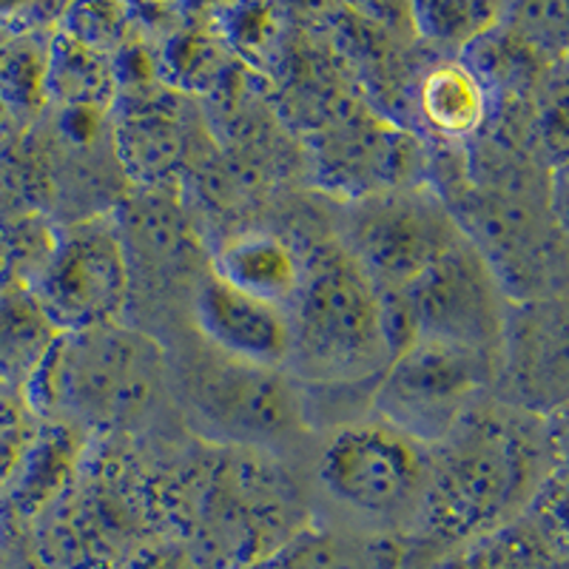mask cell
I'll use <instances>...</instances> for the list:
<instances>
[{"label": "cell", "mask_w": 569, "mask_h": 569, "mask_svg": "<svg viewBox=\"0 0 569 569\" xmlns=\"http://www.w3.org/2000/svg\"><path fill=\"white\" fill-rule=\"evenodd\" d=\"M305 266L293 248L271 233L233 237L213 257V277L253 299L284 308L293 302Z\"/></svg>", "instance_id": "obj_10"}, {"label": "cell", "mask_w": 569, "mask_h": 569, "mask_svg": "<svg viewBox=\"0 0 569 569\" xmlns=\"http://www.w3.org/2000/svg\"><path fill=\"white\" fill-rule=\"evenodd\" d=\"M288 319L291 362L328 388L382 376L396 356L382 291L350 251L325 248L305 266Z\"/></svg>", "instance_id": "obj_1"}, {"label": "cell", "mask_w": 569, "mask_h": 569, "mask_svg": "<svg viewBox=\"0 0 569 569\" xmlns=\"http://www.w3.org/2000/svg\"><path fill=\"white\" fill-rule=\"evenodd\" d=\"M49 58L32 46H7L0 49V100L12 111H32L46 91Z\"/></svg>", "instance_id": "obj_14"}, {"label": "cell", "mask_w": 569, "mask_h": 569, "mask_svg": "<svg viewBox=\"0 0 569 569\" xmlns=\"http://www.w3.org/2000/svg\"><path fill=\"white\" fill-rule=\"evenodd\" d=\"M439 453L427 456L421 516L445 536H472L492 527L527 492L530 450L507 425L472 410Z\"/></svg>", "instance_id": "obj_2"}, {"label": "cell", "mask_w": 569, "mask_h": 569, "mask_svg": "<svg viewBox=\"0 0 569 569\" xmlns=\"http://www.w3.org/2000/svg\"><path fill=\"white\" fill-rule=\"evenodd\" d=\"M459 242V231L430 200L379 206L356 231V259L382 293L405 291Z\"/></svg>", "instance_id": "obj_8"}, {"label": "cell", "mask_w": 569, "mask_h": 569, "mask_svg": "<svg viewBox=\"0 0 569 569\" xmlns=\"http://www.w3.org/2000/svg\"><path fill=\"white\" fill-rule=\"evenodd\" d=\"M421 114L439 134L465 137L479 129L487 114V91L479 74L459 63H445L419 89Z\"/></svg>", "instance_id": "obj_13"}, {"label": "cell", "mask_w": 569, "mask_h": 569, "mask_svg": "<svg viewBox=\"0 0 569 569\" xmlns=\"http://www.w3.org/2000/svg\"><path fill=\"white\" fill-rule=\"evenodd\" d=\"M60 337L29 284L0 288V385L27 393Z\"/></svg>", "instance_id": "obj_11"}, {"label": "cell", "mask_w": 569, "mask_h": 569, "mask_svg": "<svg viewBox=\"0 0 569 569\" xmlns=\"http://www.w3.org/2000/svg\"><path fill=\"white\" fill-rule=\"evenodd\" d=\"M7 120H9V109L3 106V100H0V134H3V129H7Z\"/></svg>", "instance_id": "obj_17"}, {"label": "cell", "mask_w": 569, "mask_h": 569, "mask_svg": "<svg viewBox=\"0 0 569 569\" xmlns=\"http://www.w3.org/2000/svg\"><path fill=\"white\" fill-rule=\"evenodd\" d=\"M191 408L208 430L246 445H277L302 427L305 408L297 385L277 368L226 359L200 368L188 385Z\"/></svg>", "instance_id": "obj_7"}, {"label": "cell", "mask_w": 569, "mask_h": 569, "mask_svg": "<svg viewBox=\"0 0 569 569\" xmlns=\"http://www.w3.org/2000/svg\"><path fill=\"white\" fill-rule=\"evenodd\" d=\"M129 288V268L120 240L109 228H74L46 253L29 284L46 317L60 333L109 325Z\"/></svg>", "instance_id": "obj_6"}, {"label": "cell", "mask_w": 569, "mask_h": 569, "mask_svg": "<svg viewBox=\"0 0 569 569\" xmlns=\"http://www.w3.org/2000/svg\"><path fill=\"white\" fill-rule=\"evenodd\" d=\"M160 373L149 339L114 325L63 333L27 399L34 410H66L86 421H120L146 405Z\"/></svg>", "instance_id": "obj_3"}, {"label": "cell", "mask_w": 569, "mask_h": 569, "mask_svg": "<svg viewBox=\"0 0 569 569\" xmlns=\"http://www.w3.org/2000/svg\"><path fill=\"white\" fill-rule=\"evenodd\" d=\"M496 359L465 345L416 337L396 350L373 390L382 425L416 445H439L479 410Z\"/></svg>", "instance_id": "obj_4"}, {"label": "cell", "mask_w": 569, "mask_h": 569, "mask_svg": "<svg viewBox=\"0 0 569 569\" xmlns=\"http://www.w3.org/2000/svg\"><path fill=\"white\" fill-rule=\"evenodd\" d=\"M399 550L385 536L308 530L251 569H396Z\"/></svg>", "instance_id": "obj_12"}, {"label": "cell", "mask_w": 569, "mask_h": 569, "mask_svg": "<svg viewBox=\"0 0 569 569\" xmlns=\"http://www.w3.org/2000/svg\"><path fill=\"white\" fill-rule=\"evenodd\" d=\"M194 322L213 350L253 368L291 365V319L284 308L237 291L208 273L194 293Z\"/></svg>", "instance_id": "obj_9"}, {"label": "cell", "mask_w": 569, "mask_h": 569, "mask_svg": "<svg viewBox=\"0 0 569 569\" xmlns=\"http://www.w3.org/2000/svg\"><path fill=\"white\" fill-rule=\"evenodd\" d=\"M427 453L388 425L342 427L325 445L319 481L333 501L373 521H399L421 512Z\"/></svg>", "instance_id": "obj_5"}, {"label": "cell", "mask_w": 569, "mask_h": 569, "mask_svg": "<svg viewBox=\"0 0 569 569\" xmlns=\"http://www.w3.org/2000/svg\"><path fill=\"white\" fill-rule=\"evenodd\" d=\"M12 433H18V425H14L9 416H0V453L9 456V461L14 459V441H12ZM0 472H7V467H3V461H0Z\"/></svg>", "instance_id": "obj_16"}, {"label": "cell", "mask_w": 569, "mask_h": 569, "mask_svg": "<svg viewBox=\"0 0 569 569\" xmlns=\"http://www.w3.org/2000/svg\"><path fill=\"white\" fill-rule=\"evenodd\" d=\"M416 14H421L419 27L430 38L461 40L490 27V20L496 18V9L470 7V3H456V7L453 3H436V7H419Z\"/></svg>", "instance_id": "obj_15"}]
</instances>
